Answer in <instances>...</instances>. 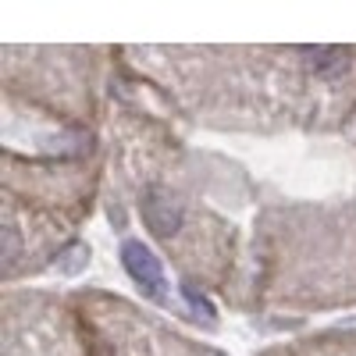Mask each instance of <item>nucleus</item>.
<instances>
[{"label":"nucleus","mask_w":356,"mask_h":356,"mask_svg":"<svg viewBox=\"0 0 356 356\" xmlns=\"http://www.w3.org/2000/svg\"><path fill=\"white\" fill-rule=\"evenodd\" d=\"M139 207H143V221H146V228H150L157 239H171V235L182 228L186 211H182V200H178L171 189H161V186L146 189Z\"/></svg>","instance_id":"nucleus-1"},{"label":"nucleus","mask_w":356,"mask_h":356,"mask_svg":"<svg viewBox=\"0 0 356 356\" xmlns=\"http://www.w3.org/2000/svg\"><path fill=\"white\" fill-rule=\"evenodd\" d=\"M122 264H125L129 278H132L143 292H150V296L161 292V285H164V271H161V260L154 257L150 246H143L139 239H129V243L122 246Z\"/></svg>","instance_id":"nucleus-2"},{"label":"nucleus","mask_w":356,"mask_h":356,"mask_svg":"<svg viewBox=\"0 0 356 356\" xmlns=\"http://www.w3.org/2000/svg\"><path fill=\"white\" fill-rule=\"evenodd\" d=\"M307 54H310V68L317 75H332V72L349 68V54L342 47H307Z\"/></svg>","instance_id":"nucleus-3"},{"label":"nucleus","mask_w":356,"mask_h":356,"mask_svg":"<svg viewBox=\"0 0 356 356\" xmlns=\"http://www.w3.org/2000/svg\"><path fill=\"white\" fill-rule=\"evenodd\" d=\"M0 239H4V246H0V257H4V271H11L15 260H18V250H22L18 228H15L11 221H4V228H0Z\"/></svg>","instance_id":"nucleus-4"},{"label":"nucleus","mask_w":356,"mask_h":356,"mask_svg":"<svg viewBox=\"0 0 356 356\" xmlns=\"http://www.w3.org/2000/svg\"><path fill=\"white\" fill-rule=\"evenodd\" d=\"M68 260H61V264H57V267H61V271L65 275H75L79 271V267H86V260H89V246H82V243H75L68 253H65Z\"/></svg>","instance_id":"nucleus-5"},{"label":"nucleus","mask_w":356,"mask_h":356,"mask_svg":"<svg viewBox=\"0 0 356 356\" xmlns=\"http://www.w3.org/2000/svg\"><path fill=\"white\" fill-rule=\"evenodd\" d=\"M182 296L189 300V307L203 310V317H214V307L207 303V296H203V292H196V285H193V282H182Z\"/></svg>","instance_id":"nucleus-6"}]
</instances>
